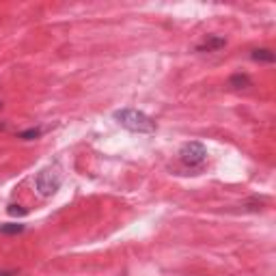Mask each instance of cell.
<instances>
[{"label":"cell","instance_id":"6da1fadb","mask_svg":"<svg viewBox=\"0 0 276 276\" xmlns=\"http://www.w3.org/2000/svg\"><path fill=\"white\" fill-rule=\"evenodd\" d=\"M115 119L119 125L129 129V132H136V134H153L155 132V121L140 110L121 108L115 112Z\"/></svg>","mask_w":276,"mask_h":276},{"label":"cell","instance_id":"7a4b0ae2","mask_svg":"<svg viewBox=\"0 0 276 276\" xmlns=\"http://www.w3.org/2000/svg\"><path fill=\"white\" fill-rule=\"evenodd\" d=\"M61 184H63V171L56 164L41 168L35 177V188L41 196H52L61 188Z\"/></svg>","mask_w":276,"mask_h":276},{"label":"cell","instance_id":"3957f363","mask_svg":"<svg viewBox=\"0 0 276 276\" xmlns=\"http://www.w3.org/2000/svg\"><path fill=\"white\" fill-rule=\"evenodd\" d=\"M179 160L184 162L185 166L194 168V166H201L203 162L207 160V149L203 143H196V140H192V143H185L182 149H179Z\"/></svg>","mask_w":276,"mask_h":276},{"label":"cell","instance_id":"277c9868","mask_svg":"<svg viewBox=\"0 0 276 276\" xmlns=\"http://www.w3.org/2000/svg\"><path fill=\"white\" fill-rule=\"evenodd\" d=\"M227 46V41H224L222 37L218 35H207L203 41L196 46V52H218L220 48Z\"/></svg>","mask_w":276,"mask_h":276},{"label":"cell","instance_id":"5b68a950","mask_svg":"<svg viewBox=\"0 0 276 276\" xmlns=\"http://www.w3.org/2000/svg\"><path fill=\"white\" fill-rule=\"evenodd\" d=\"M252 61H257V63H274V52H270V50H252Z\"/></svg>","mask_w":276,"mask_h":276},{"label":"cell","instance_id":"8992f818","mask_svg":"<svg viewBox=\"0 0 276 276\" xmlns=\"http://www.w3.org/2000/svg\"><path fill=\"white\" fill-rule=\"evenodd\" d=\"M229 84L233 89H246V87H250V78L246 74H235V76H231Z\"/></svg>","mask_w":276,"mask_h":276},{"label":"cell","instance_id":"52a82bcc","mask_svg":"<svg viewBox=\"0 0 276 276\" xmlns=\"http://www.w3.org/2000/svg\"><path fill=\"white\" fill-rule=\"evenodd\" d=\"M41 134H43L41 127H31V129H24V132H20L18 138H22V140H35V138L41 136Z\"/></svg>","mask_w":276,"mask_h":276},{"label":"cell","instance_id":"ba28073f","mask_svg":"<svg viewBox=\"0 0 276 276\" xmlns=\"http://www.w3.org/2000/svg\"><path fill=\"white\" fill-rule=\"evenodd\" d=\"M24 231V224H15V222H9V224H0V233H9V235H15V233H22Z\"/></svg>","mask_w":276,"mask_h":276},{"label":"cell","instance_id":"9c48e42d","mask_svg":"<svg viewBox=\"0 0 276 276\" xmlns=\"http://www.w3.org/2000/svg\"><path fill=\"white\" fill-rule=\"evenodd\" d=\"M7 212L11 214V216H26V214H28V210H24L22 205H9Z\"/></svg>","mask_w":276,"mask_h":276},{"label":"cell","instance_id":"30bf717a","mask_svg":"<svg viewBox=\"0 0 276 276\" xmlns=\"http://www.w3.org/2000/svg\"><path fill=\"white\" fill-rule=\"evenodd\" d=\"M0 276H15V272H0Z\"/></svg>","mask_w":276,"mask_h":276},{"label":"cell","instance_id":"8fae6325","mask_svg":"<svg viewBox=\"0 0 276 276\" xmlns=\"http://www.w3.org/2000/svg\"><path fill=\"white\" fill-rule=\"evenodd\" d=\"M0 108H2V101H0Z\"/></svg>","mask_w":276,"mask_h":276}]
</instances>
